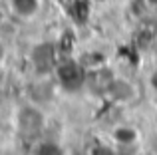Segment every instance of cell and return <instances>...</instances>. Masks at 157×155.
<instances>
[{
  "label": "cell",
  "mask_w": 157,
  "mask_h": 155,
  "mask_svg": "<svg viewBox=\"0 0 157 155\" xmlns=\"http://www.w3.org/2000/svg\"><path fill=\"white\" fill-rule=\"evenodd\" d=\"M145 4H149V6H157V0H145Z\"/></svg>",
  "instance_id": "cell-10"
},
{
  "label": "cell",
  "mask_w": 157,
  "mask_h": 155,
  "mask_svg": "<svg viewBox=\"0 0 157 155\" xmlns=\"http://www.w3.org/2000/svg\"><path fill=\"white\" fill-rule=\"evenodd\" d=\"M14 10L22 16H32L38 8V0H12Z\"/></svg>",
  "instance_id": "cell-6"
},
{
  "label": "cell",
  "mask_w": 157,
  "mask_h": 155,
  "mask_svg": "<svg viewBox=\"0 0 157 155\" xmlns=\"http://www.w3.org/2000/svg\"><path fill=\"white\" fill-rule=\"evenodd\" d=\"M90 155H117V153H115V149L111 147V145H107V143H98V145H94V147H92Z\"/></svg>",
  "instance_id": "cell-7"
},
{
  "label": "cell",
  "mask_w": 157,
  "mask_h": 155,
  "mask_svg": "<svg viewBox=\"0 0 157 155\" xmlns=\"http://www.w3.org/2000/svg\"><path fill=\"white\" fill-rule=\"evenodd\" d=\"M58 78H60L62 85L68 89H74L78 85H82V81L86 80L84 70H82V64L76 62H66L58 66Z\"/></svg>",
  "instance_id": "cell-2"
},
{
  "label": "cell",
  "mask_w": 157,
  "mask_h": 155,
  "mask_svg": "<svg viewBox=\"0 0 157 155\" xmlns=\"http://www.w3.org/2000/svg\"><path fill=\"white\" fill-rule=\"evenodd\" d=\"M38 155H62V149L58 147L56 143H44L42 147H40Z\"/></svg>",
  "instance_id": "cell-8"
},
{
  "label": "cell",
  "mask_w": 157,
  "mask_h": 155,
  "mask_svg": "<svg viewBox=\"0 0 157 155\" xmlns=\"http://www.w3.org/2000/svg\"><path fill=\"white\" fill-rule=\"evenodd\" d=\"M111 137H113V141L119 143V145H129L137 139V131H135L133 127H129V125H121V127L113 129Z\"/></svg>",
  "instance_id": "cell-5"
},
{
  "label": "cell",
  "mask_w": 157,
  "mask_h": 155,
  "mask_svg": "<svg viewBox=\"0 0 157 155\" xmlns=\"http://www.w3.org/2000/svg\"><path fill=\"white\" fill-rule=\"evenodd\" d=\"M153 85H155V88H157V74L153 76Z\"/></svg>",
  "instance_id": "cell-11"
},
{
  "label": "cell",
  "mask_w": 157,
  "mask_h": 155,
  "mask_svg": "<svg viewBox=\"0 0 157 155\" xmlns=\"http://www.w3.org/2000/svg\"><path fill=\"white\" fill-rule=\"evenodd\" d=\"M16 125L22 133H38L44 127V113L36 105H24L16 113Z\"/></svg>",
  "instance_id": "cell-1"
},
{
  "label": "cell",
  "mask_w": 157,
  "mask_h": 155,
  "mask_svg": "<svg viewBox=\"0 0 157 155\" xmlns=\"http://www.w3.org/2000/svg\"><path fill=\"white\" fill-rule=\"evenodd\" d=\"M30 60L38 72H48L56 64V50H54L52 44H38V46L32 48Z\"/></svg>",
  "instance_id": "cell-3"
},
{
  "label": "cell",
  "mask_w": 157,
  "mask_h": 155,
  "mask_svg": "<svg viewBox=\"0 0 157 155\" xmlns=\"http://www.w3.org/2000/svg\"><path fill=\"white\" fill-rule=\"evenodd\" d=\"M109 93L119 101H129V100H133L135 89H133V85L127 84V81L113 80V84H111V88H109Z\"/></svg>",
  "instance_id": "cell-4"
},
{
  "label": "cell",
  "mask_w": 157,
  "mask_h": 155,
  "mask_svg": "<svg viewBox=\"0 0 157 155\" xmlns=\"http://www.w3.org/2000/svg\"><path fill=\"white\" fill-rule=\"evenodd\" d=\"M4 56H6V48H4V44L0 42V62L4 60Z\"/></svg>",
  "instance_id": "cell-9"
}]
</instances>
